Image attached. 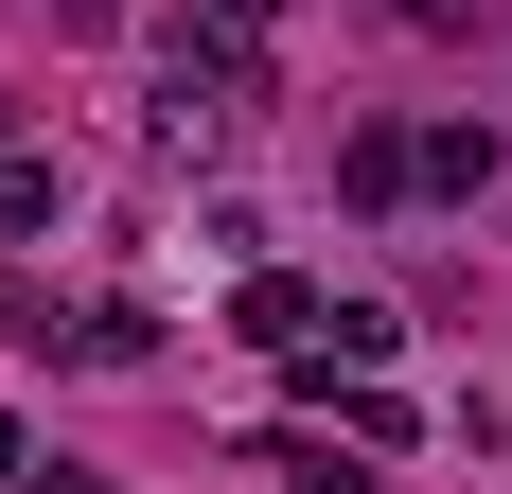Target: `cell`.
<instances>
[{
  "mask_svg": "<svg viewBox=\"0 0 512 494\" xmlns=\"http://www.w3.org/2000/svg\"><path fill=\"white\" fill-rule=\"evenodd\" d=\"M248 106H265V36H230V18H177L159 36V159L248 142Z\"/></svg>",
  "mask_w": 512,
  "mask_h": 494,
  "instance_id": "6da1fadb",
  "label": "cell"
},
{
  "mask_svg": "<svg viewBox=\"0 0 512 494\" xmlns=\"http://www.w3.org/2000/svg\"><path fill=\"white\" fill-rule=\"evenodd\" d=\"M318 318H336V300H318L301 265H248V283H230V336H248V353H283V371L318 353Z\"/></svg>",
  "mask_w": 512,
  "mask_h": 494,
  "instance_id": "7a4b0ae2",
  "label": "cell"
},
{
  "mask_svg": "<svg viewBox=\"0 0 512 494\" xmlns=\"http://www.w3.org/2000/svg\"><path fill=\"white\" fill-rule=\"evenodd\" d=\"M336 195H354V212H407L424 195V124H354V142H336Z\"/></svg>",
  "mask_w": 512,
  "mask_h": 494,
  "instance_id": "3957f363",
  "label": "cell"
},
{
  "mask_svg": "<svg viewBox=\"0 0 512 494\" xmlns=\"http://www.w3.org/2000/svg\"><path fill=\"white\" fill-rule=\"evenodd\" d=\"M495 159H512L495 124H424V195H495Z\"/></svg>",
  "mask_w": 512,
  "mask_h": 494,
  "instance_id": "277c9868",
  "label": "cell"
},
{
  "mask_svg": "<svg viewBox=\"0 0 512 494\" xmlns=\"http://www.w3.org/2000/svg\"><path fill=\"white\" fill-rule=\"evenodd\" d=\"M283 494H371V442H336V424H301V442H283Z\"/></svg>",
  "mask_w": 512,
  "mask_h": 494,
  "instance_id": "5b68a950",
  "label": "cell"
},
{
  "mask_svg": "<svg viewBox=\"0 0 512 494\" xmlns=\"http://www.w3.org/2000/svg\"><path fill=\"white\" fill-rule=\"evenodd\" d=\"M53 212H71V177H53L36 142H0V230H53Z\"/></svg>",
  "mask_w": 512,
  "mask_h": 494,
  "instance_id": "8992f818",
  "label": "cell"
},
{
  "mask_svg": "<svg viewBox=\"0 0 512 494\" xmlns=\"http://www.w3.org/2000/svg\"><path fill=\"white\" fill-rule=\"evenodd\" d=\"M336 424H354L371 459H407V442H424V406H407V389H336Z\"/></svg>",
  "mask_w": 512,
  "mask_h": 494,
  "instance_id": "52a82bcc",
  "label": "cell"
},
{
  "mask_svg": "<svg viewBox=\"0 0 512 494\" xmlns=\"http://www.w3.org/2000/svg\"><path fill=\"white\" fill-rule=\"evenodd\" d=\"M18 477H36V424H18V406H0V494H18Z\"/></svg>",
  "mask_w": 512,
  "mask_h": 494,
  "instance_id": "ba28073f",
  "label": "cell"
},
{
  "mask_svg": "<svg viewBox=\"0 0 512 494\" xmlns=\"http://www.w3.org/2000/svg\"><path fill=\"white\" fill-rule=\"evenodd\" d=\"M18 494H106V477H89V459H36V477H18Z\"/></svg>",
  "mask_w": 512,
  "mask_h": 494,
  "instance_id": "9c48e42d",
  "label": "cell"
},
{
  "mask_svg": "<svg viewBox=\"0 0 512 494\" xmlns=\"http://www.w3.org/2000/svg\"><path fill=\"white\" fill-rule=\"evenodd\" d=\"M212 18H230V36H265V18H283V0H212Z\"/></svg>",
  "mask_w": 512,
  "mask_h": 494,
  "instance_id": "30bf717a",
  "label": "cell"
},
{
  "mask_svg": "<svg viewBox=\"0 0 512 494\" xmlns=\"http://www.w3.org/2000/svg\"><path fill=\"white\" fill-rule=\"evenodd\" d=\"M0 142H18V89H0Z\"/></svg>",
  "mask_w": 512,
  "mask_h": 494,
  "instance_id": "8fae6325",
  "label": "cell"
}]
</instances>
